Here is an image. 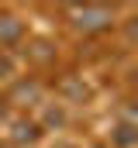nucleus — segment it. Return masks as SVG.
Here are the masks:
<instances>
[{"label":"nucleus","instance_id":"nucleus-1","mask_svg":"<svg viewBox=\"0 0 138 148\" xmlns=\"http://www.w3.org/2000/svg\"><path fill=\"white\" fill-rule=\"evenodd\" d=\"M72 24L83 28V31H100L110 24V10L107 7H83V10H72Z\"/></svg>","mask_w":138,"mask_h":148},{"label":"nucleus","instance_id":"nucleus-6","mask_svg":"<svg viewBox=\"0 0 138 148\" xmlns=\"http://www.w3.org/2000/svg\"><path fill=\"white\" fill-rule=\"evenodd\" d=\"M14 73V62H10V55H0V79L3 76H10Z\"/></svg>","mask_w":138,"mask_h":148},{"label":"nucleus","instance_id":"nucleus-3","mask_svg":"<svg viewBox=\"0 0 138 148\" xmlns=\"http://www.w3.org/2000/svg\"><path fill=\"white\" fill-rule=\"evenodd\" d=\"M114 141H117L121 148H131V145H135V131H131V124H121V127L114 131Z\"/></svg>","mask_w":138,"mask_h":148},{"label":"nucleus","instance_id":"nucleus-8","mask_svg":"<svg viewBox=\"0 0 138 148\" xmlns=\"http://www.w3.org/2000/svg\"><path fill=\"white\" fill-rule=\"evenodd\" d=\"M0 148H3V145H0Z\"/></svg>","mask_w":138,"mask_h":148},{"label":"nucleus","instance_id":"nucleus-7","mask_svg":"<svg viewBox=\"0 0 138 148\" xmlns=\"http://www.w3.org/2000/svg\"><path fill=\"white\" fill-rule=\"evenodd\" d=\"M62 90L72 93V97H86V90H83V86H76V83H62Z\"/></svg>","mask_w":138,"mask_h":148},{"label":"nucleus","instance_id":"nucleus-2","mask_svg":"<svg viewBox=\"0 0 138 148\" xmlns=\"http://www.w3.org/2000/svg\"><path fill=\"white\" fill-rule=\"evenodd\" d=\"M34 138H38V127L34 124H24V121L14 124V141H34Z\"/></svg>","mask_w":138,"mask_h":148},{"label":"nucleus","instance_id":"nucleus-4","mask_svg":"<svg viewBox=\"0 0 138 148\" xmlns=\"http://www.w3.org/2000/svg\"><path fill=\"white\" fill-rule=\"evenodd\" d=\"M14 100H38V86L34 83H21L14 90Z\"/></svg>","mask_w":138,"mask_h":148},{"label":"nucleus","instance_id":"nucleus-5","mask_svg":"<svg viewBox=\"0 0 138 148\" xmlns=\"http://www.w3.org/2000/svg\"><path fill=\"white\" fill-rule=\"evenodd\" d=\"M17 35H21V24L14 17H3L0 21V38H17Z\"/></svg>","mask_w":138,"mask_h":148}]
</instances>
